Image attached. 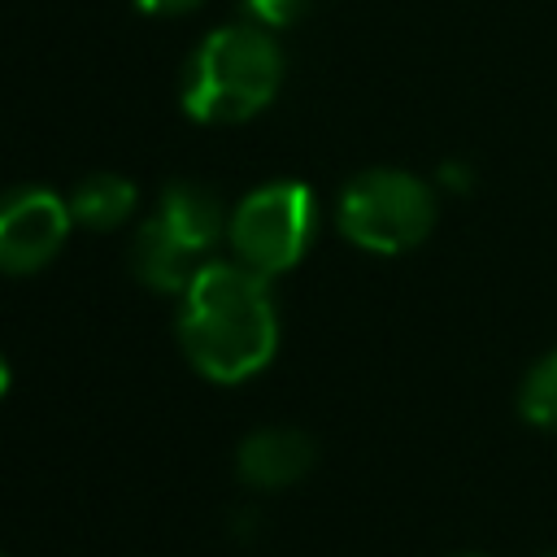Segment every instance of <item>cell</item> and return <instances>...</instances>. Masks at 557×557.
Instances as JSON below:
<instances>
[{
    "instance_id": "obj_1",
    "label": "cell",
    "mask_w": 557,
    "mask_h": 557,
    "mask_svg": "<svg viewBox=\"0 0 557 557\" xmlns=\"http://www.w3.org/2000/svg\"><path fill=\"white\" fill-rule=\"evenodd\" d=\"M178 344L209 383L261 374L278 348V313L265 278L239 261H205L183 292Z\"/></svg>"
},
{
    "instance_id": "obj_2",
    "label": "cell",
    "mask_w": 557,
    "mask_h": 557,
    "mask_svg": "<svg viewBox=\"0 0 557 557\" xmlns=\"http://www.w3.org/2000/svg\"><path fill=\"white\" fill-rule=\"evenodd\" d=\"M283 83V52L261 26H222L187 57L178 100L187 117L231 126L257 117Z\"/></svg>"
},
{
    "instance_id": "obj_3",
    "label": "cell",
    "mask_w": 557,
    "mask_h": 557,
    "mask_svg": "<svg viewBox=\"0 0 557 557\" xmlns=\"http://www.w3.org/2000/svg\"><path fill=\"white\" fill-rule=\"evenodd\" d=\"M335 222L348 235V244L379 257H396L431 235L435 196L409 170H361L344 187Z\"/></svg>"
},
{
    "instance_id": "obj_4",
    "label": "cell",
    "mask_w": 557,
    "mask_h": 557,
    "mask_svg": "<svg viewBox=\"0 0 557 557\" xmlns=\"http://www.w3.org/2000/svg\"><path fill=\"white\" fill-rule=\"evenodd\" d=\"M318 226V200L305 183H265L257 191H248L226 222V239L239 265H248L261 278H274L283 270H292Z\"/></svg>"
},
{
    "instance_id": "obj_5",
    "label": "cell",
    "mask_w": 557,
    "mask_h": 557,
    "mask_svg": "<svg viewBox=\"0 0 557 557\" xmlns=\"http://www.w3.org/2000/svg\"><path fill=\"white\" fill-rule=\"evenodd\" d=\"M70 200L48 187H13L0 196V270L30 274L48 265L70 235Z\"/></svg>"
},
{
    "instance_id": "obj_6",
    "label": "cell",
    "mask_w": 557,
    "mask_h": 557,
    "mask_svg": "<svg viewBox=\"0 0 557 557\" xmlns=\"http://www.w3.org/2000/svg\"><path fill=\"white\" fill-rule=\"evenodd\" d=\"M313 461H318V448L296 426H261V431L244 435V444L235 448L239 479L248 487H261V492L300 483L313 470Z\"/></svg>"
},
{
    "instance_id": "obj_7",
    "label": "cell",
    "mask_w": 557,
    "mask_h": 557,
    "mask_svg": "<svg viewBox=\"0 0 557 557\" xmlns=\"http://www.w3.org/2000/svg\"><path fill=\"white\" fill-rule=\"evenodd\" d=\"M200 265L205 261L187 244H178L157 218H144L139 235L131 244V270H135V278L144 287H152L161 296H183Z\"/></svg>"
},
{
    "instance_id": "obj_8",
    "label": "cell",
    "mask_w": 557,
    "mask_h": 557,
    "mask_svg": "<svg viewBox=\"0 0 557 557\" xmlns=\"http://www.w3.org/2000/svg\"><path fill=\"white\" fill-rule=\"evenodd\" d=\"M178 244H187L196 257L209 248V244H218V235H226V213H222V200L209 191V187H200V183H170L165 191H161V205H157V213H152Z\"/></svg>"
},
{
    "instance_id": "obj_9",
    "label": "cell",
    "mask_w": 557,
    "mask_h": 557,
    "mask_svg": "<svg viewBox=\"0 0 557 557\" xmlns=\"http://www.w3.org/2000/svg\"><path fill=\"white\" fill-rule=\"evenodd\" d=\"M135 213V183L122 174H87L70 191V218L91 231H113Z\"/></svg>"
},
{
    "instance_id": "obj_10",
    "label": "cell",
    "mask_w": 557,
    "mask_h": 557,
    "mask_svg": "<svg viewBox=\"0 0 557 557\" xmlns=\"http://www.w3.org/2000/svg\"><path fill=\"white\" fill-rule=\"evenodd\" d=\"M518 413L540 431H557V348L527 370L518 387Z\"/></svg>"
},
{
    "instance_id": "obj_11",
    "label": "cell",
    "mask_w": 557,
    "mask_h": 557,
    "mask_svg": "<svg viewBox=\"0 0 557 557\" xmlns=\"http://www.w3.org/2000/svg\"><path fill=\"white\" fill-rule=\"evenodd\" d=\"M305 9H309V0H244V13H248L252 26H261V30L292 26Z\"/></svg>"
},
{
    "instance_id": "obj_12",
    "label": "cell",
    "mask_w": 557,
    "mask_h": 557,
    "mask_svg": "<svg viewBox=\"0 0 557 557\" xmlns=\"http://www.w3.org/2000/svg\"><path fill=\"white\" fill-rule=\"evenodd\" d=\"M144 13H157V17H174V13H191L200 0H135Z\"/></svg>"
},
{
    "instance_id": "obj_13",
    "label": "cell",
    "mask_w": 557,
    "mask_h": 557,
    "mask_svg": "<svg viewBox=\"0 0 557 557\" xmlns=\"http://www.w3.org/2000/svg\"><path fill=\"white\" fill-rule=\"evenodd\" d=\"M9 392V366H4V357H0V396Z\"/></svg>"
},
{
    "instance_id": "obj_14",
    "label": "cell",
    "mask_w": 557,
    "mask_h": 557,
    "mask_svg": "<svg viewBox=\"0 0 557 557\" xmlns=\"http://www.w3.org/2000/svg\"><path fill=\"white\" fill-rule=\"evenodd\" d=\"M0 557H4V553H0Z\"/></svg>"
},
{
    "instance_id": "obj_15",
    "label": "cell",
    "mask_w": 557,
    "mask_h": 557,
    "mask_svg": "<svg viewBox=\"0 0 557 557\" xmlns=\"http://www.w3.org/2000/svg\"><path fill=\"white\" fill-rule=\"evenodd\" d=\"M466 557H470V553H466Z\"/></svg>"
}]
</instances>
